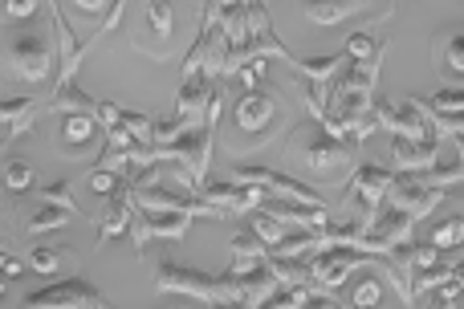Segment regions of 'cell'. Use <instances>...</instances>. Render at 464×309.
I'll list each match as a JSON object with an SVG mask.
<instances>
[{
    "mask_svg": "<svg viewBox=\"0 0 464 309\" xmlns=\"http://www.w3.org/2000/svg\"><path fill=\"white\" fill-rule=\"evenodd\" d=\"M155 289L200 297V302H208V305H217V302H245L248 305L245 277H228V273L208 277V273L184 269V265H171V261H160V269H155Z\"/></svg>",
    "mask_w": 464,
    "mask_h": 309,
    "instance_id": "obj_1",
    "label": "cell"
},
{
    "mask_svg": "<svg viewBox=\"0 0 464 309\" xmlns=\"http://www.w3.org/2000/svg\"><path fill=\"white\" fill-rule=\"evenodd\" d=\"M444 199V191H436V188H428L420 175H395V183H392V191H387V204L392 208H400V212H408V216H432V208Z\"/></svg>",
    "mask_w": 464,
    "mask_h": 309,
    "instance_id": "obj_9",
    "label": "cell"
},
{
    "mask_svg": "<svg viewBox=\"0 0 464 309\" xmlns=\"http://www.w3.org/2000/svg\"><path fill=\"white\" fill-rule=\"evenodd\" d=\"M375 122L383 130H392L395 139H408V143H420V147H428V143H440V135H436L432 127H428L424 119H420L411 106H395V102H387V98H375Z\"/></svg>",
    "mask_w": 464,
    "mask_h": 309,
    "instance_id": "obj_7",
    "label": "cell"
},
{
    "mask_svg": "<svg viewBox=\"0 0 464 309\" xmlns=\"http://www.w3.org/2000/svg\"><path fill=\"white\" fill-rule=\"evenodd\" d=\"M208 309H253V305H245V302H217V305H208Z\"/></svg>",
    "mask_w": 464,
    "mask_h": 309,
    "instance_id": "obj_36",
    "label": "cell"
},
{
    "mask_svg": "<svg viewBox=\"0 0 464 309\" xmlns=\"http://www.w3.org/2000/svg\"><path fill=\"white\" fill-rule=\"evenodd\" d=\"M29 265H33L37 273H57V269H62V248H53V245H37V248L29 253Z\"/></svg>",
    "mask_w": 464,
    "mask_h": 309,
    "instance_id": "obj_26",
    "label": "cell"
},
{
    "mask_svg": "<svg viewBox=\"0 0 464 309\" xmlns=\"http://www.w3.org/2000/svg\"><path fill=\"white\" fill-rule=\"evenodd\" d=\"M289 159L305 163L310 171H334V167H346L351 163V147L338 143L322 122H302V127L289 135Z\"/></svg>",
    "mask_w": 464,
    "mask_h": 309,
    "instance_id": "obj_2",
    "label": "cell"
},
{
    "mask_svg": "<svg viewBox=\"0 0 464 309\" xmlns=\"http://www.w3.org/2000/svg\"><path fill=\"white\" fill-rule=\"evenodd\" d=\"M392 183H395V175L387 171V167H375V163L354 167L346 199H359L362 204V224H367V228L379 220V212H383V199H387V191H392Z\"/></svg>",
    "mask_w": 464,
    "mask_h": 309,
    "instance_id": "obj_6",
    "label": "cell"
},
{
    "mask_svg": "<svg viewBox=\"0 0 464 309\" xmlns=\"http://www.w3.org/2000/svg\"><path fill=\"white\" fill-rule=\"evenodd\" d=\"M452 143H457V151H460V167H464V135H457Z\"/></svg>",
    "mask_w": 464,
    "mask_h": 309,
    "instance_id": "obj_37",
    "label": "cell"
},
{
    "mask_svg": "<svg viewBox=\"0 0 464 309\" xmlns=\"http://www.w3.org/2000/svg\"><path fill=\"white\" fill-rule=\"evenodd\" d=\"M253 237L273 253V248H277L281 240H285V224L273 220V216H265V212H256V216H253Z\"/></svg>",
    "mask_w": 464,
    "mask_h": 309,
    "instance_id": "obj_22",
    "label": "cell"
},
{
    "mask_svg": "<svg viewBox=\"0 0 464 309\" xmlns=\"http://www.w3.org/2000/svg\"><path fill=\"white\" fill-rule=\"evenodd\" d=\"M265 65H269V57H253L248 65H240V70H237V78H240V86H245V94H253V90L261 86Z\"/></svg>",
    "mask_w": 464,
    "mask_h": 309,
    "instance_id": "obj_29",
    "label": "cell"
},
{
    "mask_svg": "<svg viewBox=\"0 0 464 309\" xmlns=\"http://www.w3.org/2000/svg\"><path fill=\"white\" fill-rule=\"evenodd\" d=\"M29 183H33V167L24 159H5V188L16 196V191H29Z\"/></svg>",
    "mask_w": 464,
    "mask_h": 309,
    "instance_id": "obj_24",
    "label": "cell"
},
{
    "mask_svg": "<svg viewBox=\"0 0 464 309\" xmlns=\"http://www.w3.org/2000/svg\"><path fill=\"white\" fill-rule=\"evenodd\" d=\"M122 188H127V183H122V175H114V171H102V167H98V171L90 175V191H94V196L114 199Z\"/></svg>",
    "mask_w": 464,
    "mask_h": 309,
    "instance_id": "obj_25",
    "label": "cell"
},
{
    "mask_svg": "<svg viewBox=\"0 0 464 309\" xmlns=\"http://www.w3.org/2000/svg\"><path fill=\"white\" fill-rule=\"evenodd\" d=\"M135 216H139V204H135V191H130V183H127V188H122L114 199H106V208L94 216V224H98V245H106V240L122 237V232L135 224Z\"/></svg>",
    "mask_w": 464,
    "mask_h": 309,
    "instance_id": "obj_11",
    "label": "cell"
},
{
    "mask_svg": "<svg viewBox=\"0 0 464 309\" xmlns=\"http://www.w3.org/2000/svg\"><path fill=\"white\" fill-rule=\"evenodd\" d=\"M444 256H440V248H432V245H416L411 248V269H416V277L424 269H432V265H440ZM411 285H416V281H411Z\"/></svg>",
    "mask_w": 464,
    "mask_h": 309,
    "instance_id": "obj_30",
    "label": "cell"
},
{
    "mask_svg": "<svg viewBox=\"0 0 464 309\" xmlns=\"http://www.w3.org/2000/svg\"><path fill=\"white\" fill-rule=\"evenodd\" d=\"M428 106H432L436 114H464V94L460 90H436Z\"/></svg>",
    "mask_w": 464,
    "mask_h": 309,
    "instance_id": "obj_27",
    "label": "cell"
},
{
    "mask_svg": "<svg viewBox=\"0 0 464 309\" xmlns=\"http://www.w3.org/2000/svg\"><path fill=\"white\" fill-rule=\"evenodd\" d=\"M73 8H78V13H111V8H106V5H98V0H78V5H73Z\"/></svg>",
    "mask_w": 464,
    "mask_h": 309,
    "instance_id": "obj_34",
    "label": "cell"
},
{
    "mask_svg": "<svg viewBox=\"0 0 464 309\" xmlns=\"http://www.w3.org/2000/svg\"><path fill=\"white\" fill-rule=\"evenodd\" d=\"M65 224H70V212L49 208V204H37L29 212V220H24V232H29V237H37V232H53V228H65Z\"/></svg>",
    "mask_w": 464,
    "mask_h": 309,
    "instance_id": "obj_18",
    "label": "cell"
},
{
    "mask_svg": "<svg viewBox=\"0 0 464 309\" xmlns=\"http://www.w3.org/2000/svg\"><path fill=\"white\" fill-rule=\"evenodd\" d=\"M37 0H5V16L8 21H24V16H33L37 13Z\"/></svg>",
    "mask_w": 464,
    "mask_h": 309,
    "instance_id": "obj_32",
    "label": "cell"
},
{
    "mask_svg": "<svg viewBox=\"0 0 464 309\" xmlns=\"http://www.w3.org/2000/svg\"><path fill=\"white\" fill-rule=\"evenodd\" d=\"M375 45H379V41L371 37V33H354V37L343 45V53L351 57V62H367V57L375 53Z\"/></svg>",
    "mask_w": 464,
    "mask_h": 309,
    "instance_id": "obj_28",
    "label": "cell"
},
{
    "mask_svg": "<svg viewBox=\"0 0 464 309\" xmlns=\"http://www.w3.org/2000/svg\"><path fill=\"white\" fill-rule=\"evenodd\" d=\"M228 248H232L228 277H248V273H256L265 261H269V248H265L256 237H245V232H237Z\"/></svg>",
    "mask_w": 464,
    "mask_h": 309,
    "instance_id": "obj_15",
    "label": "cell"
},
{
    "mask_svg": "<svg viewBox=\"0 0 464 309\" xmlns=\"http://www.w3.org/2000/svg\"><path fill=\"white\" fill-rule=\"evenodd\" d=\"M94 127H98L94 114H62V130H57L62 155H70V159L86 155L82 147H90V139H94Z\"/></svg>",
    "mask_w": 464,
    "mask_h": 309,
    "instance_id": "obj_13",
    "label": "cell"
},
{
    "mask_svg": "<svg viewBox=\"0 0 464 309\" xmlns=\"http://www.w3.org/2000/svg\"><path fill=\"white\" fill-rule=\"evenodd\" d=\"M53 57H62L53 49V41L49 37H37V33H21V37H13V45H8V65H13V73L21 82H49V73H53Z\"/></svg>",
    "mask_w": 464,
    "mask_h": 309,
    "instance_id": "obj_4",
    "label": "cell"
},
{
    "mask_svg": "<svg viewBox=\"0 0 464 309\" xmlns=\"http://www.w3.org/2000/svg\"><path fill=\"white\" fill-rule=\"evenodd\" d=\"M428 245L432 248H460L464 245V216H449V220L428 228Z\"/></svg>",
    "mask_w": 464,
    "mask_h": 309,
    "instance_id": "obj_19",
    "label": "cell"
},
{
    "mask_svg": "<svg viewBox=\"0 0 464 309\" xmlns=\"http://www.w3.org/2000/svg\"><path fill=\"white\" fill-rule=\"evenodd\" d=\"M102 305H111V302L90 281L70 277V281H57V285L41 289V294H29L16 309H102Z\"/></svg>",
    "mask_w": 464,
    "mask_h": 309,
    "instance_id": "obj_5",
    "label": "cell"
},
{
    "mask_svg": "<svg viewBox=\"0 0 464 309\" xmlns=\"http://www.w3.org/2000/svg\"><path fill=\"white\" fill-rule=\"evenodd\" d=\"M232 119H237L240 130H265L273 119H277V102H273L265 90H253V94H245V98L237 102Z\"/></svg>",
    "mask_w": 464,
    "mask_h": 309,
    "instance_id": "obj_12",
    "label": "cell"
},
{
    "mask_svg": "<svg viewBox=\"0 0 464 309\" xmlns=\"http://www.w3.org/2000/svg\"><path fill=\"white\" fill-rule=\"evenodd\" d=\"M196 216H184V212H143L139 208L135 224H130V240H135V248L143 253L151 240H179L188 228H192Z\"/></svg>",
    "mask_w": 464,
    "mask_h": 309,
    "instance_id": "obj_8",
    "label": "cell"
},
{
    "mask_svg": "<svg viewBox=\"0 0 464 309\" xmlns=\"http://www.w3.org/2000/svg\"><path fill=\"white\" fill-rule=\"evenodd\" d=\"M41 111V98H5V106H0V119H5V143L16 135H24V130L33 127V119H37Z\"/></svg>",
    "mask_w": 464,
    "mask_h": 309,
    "instance_id": "obj_16",
    "label": "cell"
},
{
    "mask_svg": "<svg viewBox=\"0 0 464 309\" xmlns=\"http://www.w3.org/2000/svg\"><path fill=\"white\" fill-rule=\"evenodd\" d=\"M139 13H143V37H135V45L147 49L151 57H168L163 49H168V41L176 37V8L151 0V5H143Z\"/></svg>",
    "mask_w": 464,
    "mask_h": 309,
    "instance_id": "obj_10",
    "label": "cell"
},
{
    "mask_svg": "<svg viewBox=\"0 0 464 309\" xmlns=\"http://www.w3.org/2000/svg\"><path fill=\"white\" fill-rule=\"evenodd\" d=\"M37 204H49V208H62V212L78 216V204H73V183H70V179H57V183H49V188H41Z\"/></svg>",
    "mask_w": 464,
    "mask_h": 309,
    "instance_id": "obj_21",
    "label": "cell"
},
{
    "mask_svg": "<svg viewBox=\"0 0 464 309\" xmlns=\"http://www.w3.org/2000/svg\"><path fill=\"white\" fill-rule=\"evenodd\" d=\"M436 155H440V143L420 147V143H408V139H395L392 143V159L403 175H428L436 167Z\"/></svg>",
    "mask_w": 464,
    "mask_h": 309,
    "instance_id": "obj_14",
    "label": "cell"
},
{
    "mask_svg": "<svg viewBox=\"0 0 464 309\" xmlns=\"http://www.w3.org/2000/svg\"><path fill=\"white\" fill-rule=\"evenodd\" d=\"M232 183H245V188H261V191H269V196H277V199H289V204L326 208V199H322L314 188L297 183L294 175H285V171H273V167H253V163L232 167Z\"/></svg>",
    "mask_w": 464,
    "mask_h": 309,
    "instance_id": "obj_3",
    "label": "cell"
},
{
    "mask_svg": "<svg viewBox=\"0 0 464 309\" xmlns=\"http://www.w3.org/2000/svg\"><path fill=\"white\" fill-rule=\"evenodd\" d=\"M305 309H343V305H338L334 297H314V302L305 305Z\"/></svg>",
    "mask_w": 464,
    "mask_h": 309,
    "instance_id": "obj_35",
    "label": "cell"
},
{
    "mask_svg": "<svg viewBox=\"0 0 464 309\" xmlns=\"http://www.w3.org/2000/svg\"><path fill=\"white\" fill-rule=\"evenodd\" d=\"M0 269H5V277H21V269H24V261L21 256H0Z\"/></svg>",
    "mask_w": 464,
    "mask_h": 309,
    "instance_id": "obj_33",
    "label": "cell"
},
{
    "mask_svg": "<svg viewBox=\"0 0 464 309\" xmlns=\"http://www.w3.org/2000/svg\"><path fill=\"white\" fill-rule=\"evenodd\" d=\"M440 62L449 73H457V78H464V33H449L440 45Z\"/></svg>",
    "mask_w": 464,
    "mask_h": 309,
    "instance_id": "obj_23",
    "label": "cell"
},
{
    "mask_svg": "<svg viewBox=\"0 0 464 309\" xmlns=\"http://www.w3.org/2000/svg\"><path fill=\"white\" fill-rule=\"evenodd\" d=\"M379 277H367L359 289H354V309H379Z\"/></svg>",
    "mask_w": 464,
    "mask_h": 309,
    "instance_id": "obj_31",
    "label": "cell"
},
{
    "mask_svg": "<svg viewBox=\"0 0 464 309\" xmlns=\"http://www.w3.org/2000/svg\"><path fill=\"white\" fill-rule=\"evenodd\" d=\"M359 13H367V5H359V0H310L305 5V16L314 24H343L346 16H359Z\"/></svg>",
    "mask_w": 464,
    "mask_h": 309,
    "instance_id": "obj_17",
    "label": "cell"
},
{
    "mask_svg": "<svg viewBox=\"0 0 464 309\" xmlns=\"http://www.w3.org/2000/svg\"><path fill=\"white\" fill-rule=\"evenodd\" d=\"M314 297H318L314 289H302V285H297V289H285V285H281L277 294L265 297V302L256 305V309H305V305L314 302Z\"/></svg>",
    "mask_w": 464,
    "mask_h": 309,
    "instance_id": "obj_20",
    "label": "cell"
}]
</instances>
